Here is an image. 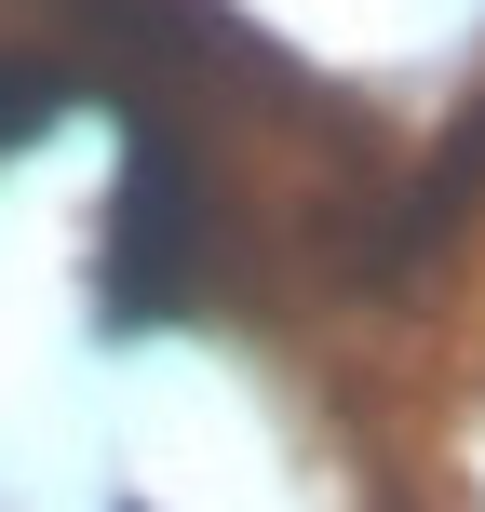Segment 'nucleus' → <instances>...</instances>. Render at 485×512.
Instances as JSON below:
<instances>
[{
  "label": "nucleus",
  "instance_id": "f257e3e1",
  "mask_svg": "<svg viewBox=\"0 0 485 512\" xmlns=\"http://www.w3.org/2000/svg\"><path fill=\"white\" fill-rule=\"evenodd\" d=\"M203 162L189 122L162 108V81L135 95V149H122V203H108V324H176L203 297Z\"/></svg>",
  "mask_w": 485,
  "mask_h": 512
},
{
  "label": "nucleus",
  "instance_id": "f03ea898",
  "mask_svg": "<svg viewBox=\"0 0 485 512\" xmlns=\"http://www.w3.org/2000/svg\"><path fill=\"white\" fill-rule=\"evenodd\" d=\"M54 108H68V68L54 54H0V149H27Z\"/></svg>",
  "mask_w": 485,
  "mask_h": 512
}]
</instances>
